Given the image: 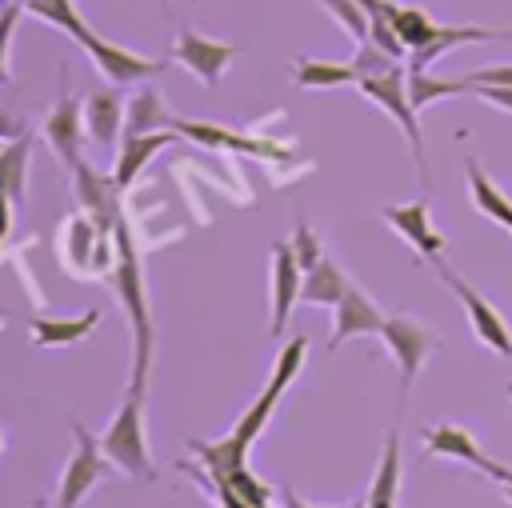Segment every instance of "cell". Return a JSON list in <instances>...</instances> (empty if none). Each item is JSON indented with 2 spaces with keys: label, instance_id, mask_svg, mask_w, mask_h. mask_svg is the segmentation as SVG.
Returning a JSON list of instances; mask_svg holds the SVG:
<instances>
[{
  "label": "cell",
  "instance_id": "6da1fadb",
  "mask_svg": "<svg viewBox=\"0 0 512 508\" xmlns=\"http://www.w3.org/2000/svg\"><path fill=\"white\" fill-rule=\"evenodd\" d=\"M112 288L120 296V308L132 324V384L148 388L152 356H156V328H152V308H148V288L140 272V252L132 244V228L120 216L116 224V264H112Z\"/></svg>",
  "mask_w": 512,
  "mask_h": 508
},
{
  "label": "cell",
  "instance_id": "7a4b0ae2",
  "mask_svg": "<svg viewBox=\"0 0 512 508\" xmlns=\"http://www.w3.org/2000/svg\"><path fill=\"white\" fill-rule=\"evenodd\" d=\"M100 444H104L116 472H124L132 480H152L156 476V468L148 460V432H144V384H128L116 416L100 432Z\"/></svg>",
  "mask_w": 512,
  "mask_h": 508
},
{
  "label": "cell",
  "instance_id": "3957f363",
  "mask_svg": "<svg viewBox=\"0 0 512 508\" xmlns=\"http://www.w3.org/2000/svg\"><path fill=\"white\" fill-rule=\"evenodd\" d=\"M276 400H280V392H276V388H264V392L256 396V404L232 424V432H228L224 440H188V452H192L216 480H224L228 472H236V468L248 464V448H252L256 436L268 428V420H272V412H276Z\"/></svg>",
  "mask_w": 512,
  "mask_h": 508
},
{
  "label": "cell",
  "instance_id": "277c9868",
  "mask_svg": "<svg viewBox=\"0 0 512 508\" xmlns=\"http://www.w3.org/2000/svg\"><path fill=\"white\" fill-rule=\"evenodd\" d=\"M72 436H76V448H72V456L64 460V472H60V484H56V496H52L56 508H76V504L108 476V468H112L104 444H100L80 420H72Z\"/></svg>",
  "mask_w": 512,
  "mask_h": 508
},
{
  "label": "cell",
  "instance_id": "5b68a950",
  "mask_svg": "<svg viewBox=\"0 0 512 508\" xmlns=\"http://www.w3.org/2000/svg\"><path fill=\"white\" fill-rule=\"evenodd\" d=\"M356 88H360L368 100H376V104L400 124V132H404V140H408V148H412V156H416V168H420V176L428 180V172H424V144H420V112H416V104H412V96H408V72L396 64V68H388V72H380V76L356 80Z\"/></svg>",
  "mask_w": 512,
  "mask_h": 508
},
{
  "label": "cell",
  "instance_id": "8992f818",
  "mask_svg": "<svg viewBox=\"0 0 512 508\" xmlns=\"http://www.w3.org/2000/svg\"><path fill=\"white\" fill-rule=\"evenodd\" d=\"M436 268V276H440V284L460 300V308H464V316H468V328H472V336L484 344V348H492L496 356H512V328L504 324V316L464 280V276H456L444 260H436L432 264Z\"/></svg>",
  "mask_w": 512,
  "mask_h": 508
},
{
  "label": "cell",
  "instance_id": "52a82bcc",
  "mask_svg": "<svg viewBox=\"0 0 512 508\" xmlns=\"http://www.w3.org/2000/svg\"><path fill=\"white\" fill-rule=\"evenodd\" d=\"M380 340H384V348H388L392 360H396L400 396H408L412 380L420 376L424 360H428L432 348H436V332H432V324H424V320H416V316H384Z\"/></svg>",
  "mask_w": 512,
  "mask_h": 508
},
{
  "label": "cell",
  "instance_id": "ba28073f",
  "mask_svg": "<svg viewBox=\"0 0 512 508\" xmlns=\"http://www.w3.org/2000/svg\"><path fill=\"white\" fill-rule=\"evenodd\" d=\"M60 260L72 268V272H84V268H108L116 264V232H100V224L76 208L64 224H60Z\"/></svg>",
  "mask_w": 512,
  "mask_h": 508
},
{
  "label": "cell",
  "instance_id": "9c48e42d",
  "mask_svg": "<svg viewBox=\"0 0 512 508\" xmlns=\"http://www.w3.org/2000/svg\"><path fill=\"white\" fill-rule=\"evenodd\" d=\"M168 56H172L180 68H188L204 88H216L220 76L228 72V64L240 56V44L204 36V32H196V28H180L176 40H172V48H168Z\"/></svg>",
  "mask_w": 512,
  "mask_h": 508
},
{
  "label": "cell",
  "instance_id": "30bf717a",
  "mask_svg": "<svg viewBox=\"0 0 512 508\" xmlns=\"http://www.w3.org/2000/svg\"><path fill=\"white\" fill-rule=\"evenodd\" d=\"M120 184H116V176L112 172H100V168H92V164H84V160H76L72 164V196H76V208H84L96 224H100V232H116V224H120Z\"/></svg>",
  "mask_w": 512,
  "mask_h": 508
},
{
  "label": "cell",
  "instance_id": "8fae6325",
  "mask_svg": "<svg viewBox=\"0 0 512 508\" xmlns=\"http://www.w3.org/2000/svg\"><path fill=\"white\" fill-rule=\"evenodd\" d=\"M80 48L92 56V64H96L112 84H140V80H148V76H160V72L168 68V60H172V56H140V52L120 48V44L96 36V32H92Z\"/></svg>",
  "mask_w": 512,
  "mask_h": 508
},
{
  "label": "cell",
  "instance_id": "7c38bea8",
  "mask_svg": "<svg viewBox=\"0 0 512 508\" xmlns=\"http://www.w3.org/2000/svg\"><path fill=\"white\" fill-rule=\"evenodd\" d=\"M380 220L392 224V232L416 248V256H424L428 264L444 260V248H448V236H440V228L432 224V212H428V200H412V204H388L380 208Z\"/></svg>",
  "mask_w": 512,
  "mask_h": 508
},
{
  "label": "cell",
  "instance_id": "4fadbf2b",
  "mask_svg": "<svg viewBox=\"0 0 512 508\" xmlns=\"http://www.w3.org/2000/svg\"><path fill=\"white\" fill-rule=\"evenodd\" d=\"M300 288H304V264L296 260L292 244L288 240L272 244V300H268V332L272 336H284L288 312L300 304Z\"/></svg>",
  "mask_w": 512,
  "mask_h": 508
},
{
  "label": "cell",
  "instance_id": "5bb4252c",
  "mask_svg": "<svg viewBox=\"0 0 512 508\" xmlns=\"http://www.w3.org/2000/svg\"><path fill=\"white\" fill-rule=\"evenodd\" d=\"M380 328H384V312L376 308V300H372L364 288L348 284V292H344L340 304L332 308L328 352H336V348H340L344 340H352V336H380Z\"/></svg>",
  "mask_w": 512,
  "mask_h": 508
},
{
  "label": "cell",
  "instance_id": "9a60e30c",
  "mask_svg": "<svg viewBox=\"0 0 512 508\" xmlns=\"http://www.w3.org/2000/svg\"><path fill=\"white\" fill-rule=\"evenodd\" d=\"M88 128H84V100H72V96H64L48 116H44V124H40V136H44V144L52 148V156L60 160V164H76L80 160V136H84Z\"/></svg>",
  "mask_w": 512,
  "mask_h": 508
},
{
  "label": "cell",
  "instance_id": "2e32d148",
  "mask_svg": "<svg viewBox=\"0 0 512 508\" xmlns=\"http://www.w3.org/2000/svg\"><path fill=\"white\" fill-rule=\"evenodd\" d=\"M124 112H128V100L120 92V84H104V88H92L84 96V128L96 144H116L124 136Z\"/></svg>",
  "mask_w": 512,
  "mask_h": 508
},
{
  "label": "cell",
  "instance_id": "e0dca14e",
  "mask_svg": "<svg viewBox=\"0 0 512 508\" xmlns=\"http://www.w3.org/2000/svg\"><path fill=\"white\" fill-rule=\"evenodd\" d=\"M176 136H180L176 128H160V132H124V136H120V148H116V164H112L116 184L128 192V188L140 180V172L148 168V160H152L160 148H168Z\"/></svg>",
  "mask_w": 512,
  "mask_h": 508
},
{
  "label": "cell",
  "instance_id": "ac0fdd59",
  "mask_svg": "<svg viewBox=\"0 0 512 508\" xmlns=\"http://www.w3.org/2000/svg\"><path fill=\"white\" fill-rule=\"evenodd\" d=\"M440 456L460 460V464H468V468H476V472H484L488 460H492V456L472 440V432H468L464 424H448V420L424 428V460H440Z\"/></svg>",
  "mask_w": 512,
  "mask_h": 508
},
{
  "label": "cell",
  "instance_id": "d6986e66",
  "mask_svg": "<svg viewBox=\"0 0 512 508\" xmlns=\"http://www.w3.org/2000/svg\"><path fill=\"white\" fill-rule=\"evenodd\" d=\"M104 320L100 308H88L72 320H56V316H32L28 320V340L36 348H68V344H80L96 324Z\"/></svg>",
  "mask_w": 512,
  "mask_h": 508
},
{
  "label": "cell",
  "instance_id": "ffe728a7",
  "mask_svg": "<svg viewBox=\"0 0 512 508\" xmlns=\"http://www.w3.org/2000/svg\"><path fill=\"white\" fill-rule=\"evenodd\" d=\"M184 140H196V144H204V148H236V152H252V156H284V148H276V144H264V140H248V136H240V132H228V128H220V124H204V120H180L176 116V124H172Z\"/></svg>",
  "mask_w": 512,
  "mask_h": 508
},
{
  "label": "cell",
  "instance_id": "44dd1931",
  "mask_svg": "<svg viewBox=\"0 0 512 508\" xmlns=\"http://www.w3.org/2000/svg\"><path fill=\"white\" fill-rule=\"evenodd\" d=\"M464 180H468V196H472L476 212L488 216V220L500 224V228H512V200L484 176V168L476 164V156L464 160Z\"/></svg>",
  "mask_w": 512,
  "mask_h": 508
},
{
  "label": "cell",
  "instance_id": "7402d4cb",
  "mask_svg": "<svg viewBox=\"0 0 512 508\" xmlns=\"http://www.w3.org/2000/svg\"><path fill=\"white\" fill-rule=\"evenodd\" d=\"M348 276H344V268L340 264H332L328 256L316 264V268H308L304 272V288H300V304H312V308H336L340 304V296L348 292Z\"/></svg>",
  "mask_w": 512,
  "mask_h": 508
},
{
  "label": "cell",
  "instance_id": "603a6c76",
  "mask_svg": "<svg viewBox=\"0 0 512 508\" xmlns=\"http://www.w3.org/2000/svg\"><path fill=\"white\" fill-rule=\"evenodd\" d=\"M176 124V112L168 108V100L144 84L132 100H128V112H124V132H160V128H172Z\"/></svg>",
  "mask_w": 512,
  "mask_h": 508
},
{
  "label": "cell",
  "instance_id": "cb8c5ba5",
  "mask_svg": "<svg viewBox=\"0 0 512 508\" xmlns=\"http://www.w3.org/2000/svg\"><path fill=\"white\" fill-rule=\"evenodd\" d=\"M396 492H400V432H388L364 504H368V508H392V504H396Z\"/></svg>",
  "mask_w": 512,
  "mask_h": 508
},
{
  "label": "cell",
  "instance_id": "d4e9b609",
  "mask_svg": "<svg viewBox=\"0 0 512 508\" xmlns=\"http://www.w3.org/2000/svg\"><path fill=\"white\" fill-rule=\"evenodd\" d=\"M384 20L400 32L408 56H412L416 48H424V44L436 36V28H440L424 8H416V4H400V0H388V4H384Z\"/></svg>",
  "mask_w": 512,
  "mask_h": 508
},
{
  "label": "cell",
  "instance_id": "484cf974",
  "mask_svg": "<svg viewBox=\"0 0 512 508\" xmlns=\"http://www.w3.org/2000/svg\"><path fill=\"white\" fill-rule=\"evenodd\" d=\"M292 80H296V88H344V84H356V68L340 64V60L296 56L292 60Z\"/></svg>",
  "mask_w": 512,
  "mask_h": 508
},
{
  "label": "cell",
  "instance_id": "4316f807",
  "mask_svg": "<svg viewBox=\"0 0 512 508\" xmlns=\"http://www.w3.org/2000/svg\"><path fill=\"white\" fill-rule=\"evenodd\" d=\"M464 92H476L468 76L448 80V76H432L428 68H412V72H408V96H412L416 112H420V108H428V104H432V100H440V96H464Z\"/></svg>",
  "mask_w": 512,
  "mask_h": 508
},
{
  "label": "cell",
  "instance_id": "83f0119b",
  "mask_svg": "<svg viewBox=\"0 0 512 508\" xmlns=\"http://www.w3.org/2000/svg\"><path fill=\"white\" fill-rule=\"evenodd\" d=\"M28 164H32V136L8 140V144H4V156H0L4 200H8V204H20V200H24V188H28Z\"/></svg>",
  "mask_w": 512,
  "mask_h": 508
},
{
  "label": "cell",
  "instance_id": "f1b7e54d",
  "mask_svg": "<svg viewBox=\"0 0 512 508\" xmlns=\"http://www.w3.org/2000/svg\"><path fill=\"white\" fill-rule=\"evenodd\" d=\"M24 8H28L32 16L48 20L52 28H60L64 36H72L76 44H84V40L92 36V28L84 24V16L76 12V4H72V0H24Z\"/></svg>",
  "mask_w": 512,
  "mask_h": 508
},
{
  "label": "cell",
  "instance_id": "f546056e",
  "mask_svg": "<svg viewBox=\"0 0 512 508\" xmlns=\"http://www.w3.org/2000/svg\"><path fill=\"white\" fill-rule=\"evenodd\" d=\"M316 4L328 8L332 20H336L352 40H368V32H372V16H368V8H364L360 0H316Z\"/></svg>",
  "mask_w": 512,
  "mask_h": 508
},
{
  "label": "cell",
  "instance_id": "4dcf8cb0",
  "mask_svg": "<svg viewBox=\"0 0 512 508\" xmlns=\"http://www.w3.org/2000/svg\"><path fill=\"white\" fill-rule=\"evenodd\" d=\"M304 356H308V336H292L284 348H280V356H276V368H272V380H268V388H276V392H284L296 376H300V368H304Z\"/></svg>",
  "mask_w": 512,
  "mask_h": 508
},
{
  "label": "cell",
  "instance_id": "1f68e13d",
  "mask_svg": "<svg viewBox=\"0 0 512 508\" xmlns=\"http://www.w3.org/2000/svg\"><path fill=\"white\" fill-rule=\"evenodd\" d=\"M400 60L392 56V52H384L380 44H372V40H356V56H352V68H356V80H364V76H380V72H388V68H396Z\"/></svg>",
  "mask_w": 512,
  "mask_h": 508
},
{
  "label": "cell",
  "instance_id": "d6a6232c",
  "mask_svg": "<svg viewBox=\"0 0 512 508\" xmlns=\"http://www.w3.org/2000/svg\"><path fill=\"white\" fill-rule=\"evenodd\" d=\"M288 244H292V252H296V260L304 264V272L308 268H316L320 260H324V248H320V236L308 228V224H300L292 236H288Z\"/></svg>",
  "mask_w": 512,
  "mask_h": 508
},
{
  "label": "cell",
  "instance_id": "836d02e7",
  "mask_svg": "<svg viewBox=\"0 0 512 508\" xmlns=\"http://www.w3.org/2000/svg\"><path fill=\"white\" fill-rule=\"evenodd\" d=\"M472 88H476V96H484V100L500 104L504 112H512V84H472Z\"/></svg>",
  "mask_w": 512,
  "mask_h": 508
},
{
  "label": "cell",
  "instance_id": "e575fe53",
  "mask_svg": "<svg viewBox=\"0 0 512 508\" xmlns=\"http://www.w3.org/2000/svg\"><path fill=\"white\" fill-rule=\"evenodd\" d=\"M472 84H512V64H496V68H480V72H468Z\"/></svg>",
  "mask_w": 512,
  "mask_h": 508
},
{
  "label": "cell",
  "instance_id": "d590c367",
  "mask_svg": "<svg viewBox=\"0 0 512 508\" xmlns=\"http://www.w3.org/2000/svg\"><path fill=\"white\" fill-rule=\"evenodd\" d=\"M160 12H168V0H160Z\"/></svg>",
  "mask_w": 512,
  "mask_h": 508
}]
</instances>
